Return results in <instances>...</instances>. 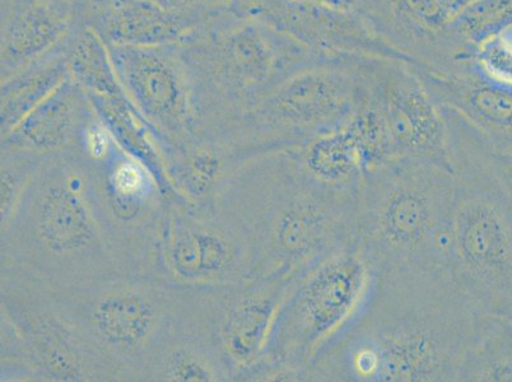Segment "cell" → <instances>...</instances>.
Here are the masks:
<instances>
[{"mask_svg":"<svg viewBox=\"0 0 512 382\" xmlns=\"http://www.w3.org/2000/svg\"><path fill=\"white\" fill-rule=\"evenodd\" d=\"M444 116L455 176L446 270L478 314L511 320L512 189L476 135Z\"/></svg>","mask_w":512,"mask_h":382,"instance_id":"4","label":"cell"},{"mask_svg":"<svg viewBox=\"0 0 512 382\" xmlns=\"http://www.w3.org/2000/svg\"><path fill=\"white\" fill-rule=\"evenodd\" d=\"M69 79L67 62L63 54L48 57L26 65L2 78V105L0 130L6 137L44 102L59 86Z\"/></svg>","mask_w":512,"mask_h":382,"instance_id":"25","label":"cell"},{"mask_svg":"<svg viewBox=\"0 0 512 382\" xmlns=\"http://www.w3.org/2000/svg\"><path fill=\"white\" fill-rule=\"evenodd\" d=\"M497 160L500 162L502 174H504L507 184H509L512 189V157L506 158V160H500V158H497Z\"/></svg>","mask_w":512,"mask_h":382,"instance_id":"32","label":"cell"},{"mask_svg":"<svg viewBox=\"0 0 512 382\" xmlns=\"http://www.w3.org/2000/svg\"><path fill=\"white\" fill-rule=\"evenodd\" d=\"M92 110L86 93L67 79L11 133L2 137V147L32 149L45 156L73 153Z\"/></svg>","mask_w":512,"mask_h":382,"instance_id":"19","label":"cell"},{"mask_svg":"<svg viewBox=\"0 0 512 382\" xmlns=\"http://www.w3.org/2000/svg\"><path fill=\"white\" fill-rule=\"evenodd\" d=\"M413 67L442 111L462 121L493 156L512 157V86L484 76L473 60Z\"/></svg>","mask_w":512,"mask_h":382,"instance_id":"17","label":"cell"},{"mask_svg":"<svg viewBox=\"0 0 512 382\" xmlns=\"http://www.w3.org/2000/svg\"><path fill=\"white\" fill-rule=\"evenodd\" d=\"M377 268L357 242L292 278L263 360L246 381H309L316 358L346 332L374 290Z\"/></svg>","mask_w":512,"mask_h":382,"instance_id":"6","label":"cell"},{"mask_svg":"<svg viewBox=\"0 0 512 382\" xmlns=\"http://www.w3.org/2000/svg\"><path fill=\"white\" fill-rule=\"evenodd\" d=\"M2 267L21 270L53 290L127 274L97 220L81 162L48 155L2 226Z\"/></svg>","mask_w":512,"mask_h":382,"instance_id":"3","label":"cell"},{"mask_svg":"<svg viewBox=\"0 0 512 382\" xmlns=\"http://www.w3.org/2000/svg\"><path fill=\"white\" fill-rule=\"evenodd\" d=\"M65 2H68V0H65Z\"/></svg>","mask_w":512,"mask_h":382,"instance_id":"33","label":"cell"},{"mask_svg":"<svg viewBox=\"0 0 512 382\" xmlns=\"http://www.w3.org/2000/svg\"><path fill=\"white\" fill-rule=\"evenodd\" d=\"M142 381H232L211 330L185 288L178 287V305L169 329L148 358Z\"/></svg>","mask_w":512,"mask_h":382,"instance_id":"18","label":"cell"},{"mask_svg":"<svg viewBox=\"0 0 512 382\" xmlns=\"http://www.w3.org/2000/svg\"><path fill=\"white\" fill-rule=\"evenodd\" d=\"M72 9L65 0H25L2 31V78L48 57L67 35Z\"/></svg>","mask_w":512,"mask_h":382,"instance_id":"20","label":"cell"},{"mask_svg":"<svg viewBox=\"0 0 512 382\" xmlns=\"http://www.w3.org/2000/svg\"><path fill=\"white\" fill-rule=\"evenodd\" d=\"M367 92L355 58L316 59L245 107L227 133L244 158L296 151L341 127Z\"/></svg>","mask_w":512,"mask_h":382,"instance_id":"7","label":"cell"},{"mask_svg":"<svg viewBox=\"0 0 512 382\" xmlns=\"http://www.w3.org/2000/svg\"><path fill=\"white\" fill-rule=\"evenodd\" d=\"M151 2L166 11L200 20L204 11L220 8L227 0H151Z\"/></svg>","mask_w":512,"mask_h":382,"instance_id":"30","label":"cell"},{"mask_svg":"<svg viewBox=\"0 0 512 382\" xmlns=\"http://www.w3.org/2000/svg\"><path fill=\"white\" fill-rule=\"evenodd\" d=\"M254 269L253 245L235 216L214 202L170 195L153 278L180 288H216L248 281Z\"/></svg>","mask_w":512,"mask_h":382,"instance_id":"10","label":"cell"},{"mask_svg":"<svg viewBox=\"0 0 512 382\" xmlns=\"http://www.w3.org/2000/svg\"><path fill=\"white\" fill-rule=\"evenodd\" d=\"M79 162L91 206L121 269L152 277L158 236L174 191L166 190L150 167L120 146L105 161Z\"/></svg>","mask_w":512,"mask_h":382,"instance_id":"11","label":"cell"},{"mask_svg":"<svg viewBox=\"0 0 512 382\" xmlns=\"http://www.w3.org/2000/svg\"><path fill=\"white\" fill-rule=\"evenodd\" d=\"M199 18L178 15L151 0H109L96 29L109 45L158 48L180 43Z\"/></svg>","mask_w":512,"mask_h":382,"instance_id":"21","label":"cell"},{"mask_svg":"<svg viewBox=\"0 0 512 382\" xmlns=\"http://www.w3.org/2000/svg\"><path fill=\"white\" fill-rule=\"evenodd\" d=\"M356 199L316 179L297 151H278L242 163L213 202L248 232L255 253L251 279L291 281L356 242Z\"/></svg>","mask_w":512,"mask_h":382,"instance_id":"2","label":"cell"},{"mask_svg":"<svg viewBox=\"0 0 512 382\" xmlns=\"http://www.w3.org/2000/svg\"><path fill=\"white\" fill-rule=\"evenodd\" d=\"M478 0H377L385 31L399 48L408 37L409 51L414 46L439 49L444 62L445 41L449 32ZM408 53V51H407Z\"/></svg>","mask_w":512,"mask_h":382,"instance_id":"22","label":"cell"},{"mask_svg":"<svg viewBox=\"0 0 512 382\" xmlns=\"http://www.w3.org/2000/svg\"><path fill=\"white\" fill-rule=\"evenodd\" d=\"M288 283L262 278L216 288H186L216 340L232 381H246L263 360Z\"/></svg>","mask_w":512,"mask_h":382,"instance_id":"14","label":"cell"},{"mask_svg":"<svg viewBox=\"0 0 512 382\" xmlns=\"http://www.w3.org/2000/svg\"><path fill=\"white\" fill-rule=\"evenodd\" d=\"M87 97L93 110L104 121L119 146L150 167L166 190L174 191L166 175L164 158L166 142L147 123L127 96L91 95Z\"/></svg>","mask_w":512,"mask_h":382,"instance_id":"24","label":"cell"},{"mask_svg":"<svg viewBox=\"0 0 512 382\" xmlns=\"http://www.w3.org/2000/svg\"><path fill=\"white\" fill-rule=\"evenodd\" d=\"M454 191V172L440 163L394 158L372 167L357 193V245L377 270L448 269Z\"/></svg>","mask_w":512,"mask_h":382,"instance_id":"5","label":"cell"},{"mask_svg":"<svg viewBox=\"0 0 512 382\" xmlns=\"http://www.w3.org/2000/svg\"><path fill=\"white\" fill-rule=\"evenodd\" d=\"M0 283L2 381H120L59 309L48 284L4 267Z\"/></svg>","mask_w":512,"mask_h":382,"instance_id":"8","label":"cell"},{"mask_svg":"<svg viewBox=\"0 0 512 382\" xmlns=\"http://www.w3.org/2000/svg\"><path fill=\"white\" fill-rule=\"evenodd\" d=\"M51 291L59 309L110 362L120 381H142L148 358L169 329L178 287L152 277L120 274Z\"/></svg>","mask_w":512,"mask_h":382,"instance_id":"9","label":"cell"},{"mask_svg":"<svg viewBox=\"0 0 512 382\" xmlns=\"http://www.w3.org/2000/svg\"><path fill=\"white\" fill-rule=\"evenodd\" d=\"M69 79L87 96L125 95L109 45L96 29L79 31L64 51Z\"/></svg>","mask_w":512,"mask_h":382,"instance_id":"27","label":"cell"},{"mask_svg":"<svg viewBox=\"0 0 512 382\" xmlns=\"http://www.w3.org/2000/svg\"><path fill=\"white\" fill-rule=\"evenodd\" d=\"M511 323H512V319H511Z\"/></svg>","mask_w":512,"mask_h":382,"instance_id":"35","label":"cell"},{"mask_svg":"<svg viewBox=\"0 0 512 382\" xmlns=\"http://www.w3.org/2000/svg\"><path fill=\"white\" fill-rule=\"evenodd\" d=\"M296 2L319 4V6L341 9V11L358 13L374 20L379 25L376 0H296ZM380 26V25H379Z\"/></svg>","mask_w":512,"mask_h":382,"instance_id":"31","label":"cell"},{"mask_svg":"<svg viewBox=\"0 0 512 382\" xmlns=\"http://www.w3.org/2000/svg\"><path fill=\"white\" fill-rule=\"evenodd\" d=\"M462 381H512L511 320L478 314L459 370Z\"/></svg>","mask_w":512,"mask_h":382,"instance_id":"26","label":"cell"},{"mask_svg":"<svg viewBox=\"0 0 512 382\" xmlns=\"http://www.w3.org/2000/svg\"><path fill=\"white\" fill-rule=\"evenodd\" d=\"M213 55L214 73L227 93V125L283 79L319 59L291 37L248 16L217 35Z\"/></svg>","mask_w":512,"mask_h":382,"instance_id":"16","label":"cell"},{"mask_svg":"<svg viewBox=\"0 0 512 382\" xmlns=\"http://www.w3.org/2000/svg\"><path fill=\"white\" fill-rule=\"evenodd\" d=\"M174 46L109 45L125 96L166 146L203 135L200 97Z\"/></svg>","mask_w":512,"mask_h":382,"instance_id":"12","label":"cell"},{"mask_svg":"<svg viewBox=\"0 0 512 382\" xmlns=\"http://www.w3.org/2000/svg\"><path fill=\"white\" fill-rule=\"evenodd\" d=\"M477 316L446 270H377L365 307L309 381H458Z\"/></svg>","mask_w":512,"mask_h":382,"instance_id":"1","label":"cell"},{"mask_svg":"<svg viewBox=\"0 0 512 382\" xmlns=\"http://www.w3.org/2000/svg\"><path fill=\"white\" fill-rule=\"evenodd\" d=\"M473 63L484 76L512 86V34L490 37L474 50Z\"/></svg>","mask_w":512,"mask_h":382,"instance_id":"29","label":"cell"},{"mask_svg":"<svg viewBox=\"0 0 512 382\" xmlns=\"http://www.w3.org/2000/svg\"><path fill=\"white\" fill-rule=\"evenodd\" d=\"M46 156L32 149L2 147V190H0V216L6 225L29 188L37 172L44 165Z\"/></svg>","mask_w":512,"mask_h":382,"instance_id":"28","label":"cell"},{"mask_svg":"<svg viewBox=\"0 0 512 382\" xmlns=\"http://www.w3.org/2000/svg\"><path fill=\"white\" fill-rule=\"evenodd\" d=\"M296 151L316 179L349 193H358L369 170L361 144L348 120L341 127L311 139Z\"/></svg>","mask_w":512,"mask_h":382,"instance_id":"23","label":"cell"},{"mask_svg":"<svg viewBox=\"0 0 512 382\" xmlns=\"http://www.w3.org/2000/svg\"><path fill=\"white\" fill-rule=\"evenodd\" d=\"M356 63L383 116L395 157L418 158L451 169L448 124L413 64L376 58H356Z\"/></svg>","mask_w":512,"mask_h":382,"instance_id":"13","label":"cell"},{"mask_svg":"<svg viewBox=\"0 0 512 382\" xmlns=\"http://www.w3.org/2000/svg\"><path fill=\"white\" fill-rule=\"evenodd\" d=\"M242 16L291 37L319 59L376 58L418 64L371 18L296 0H245Z\"/></svg>","mask_w":512,"mask_h":382,"instance_id":"15","label":"cell"},{"mask_svg":"<svg viewBox=\"0 0 512 382\" xmlns=\"http://www.w3.org/2000/svg\"><path fill=\"white\" fill-rule=\"evenodd\" d=\"M510 34H512V31H510Z\"/></svg>","mask_w":512,"mask_h":382,"instance_id":"34","label":"cell"}]
</instances>
